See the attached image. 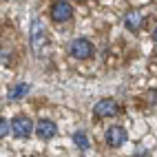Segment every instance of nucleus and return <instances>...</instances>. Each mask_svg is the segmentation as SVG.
<instances>
[{
  "label": "nucleus",
  "instance_id": "9",
  "mask_svg": "<svg viewBox=\"0 0 157 157\" xmlns=\"http://www.w3.org/2000/svg\"><path fill=\"white\" fill-rule=\"evenodd\" d=\"M140 27H142V13H140V11H131V13L126 16V29L137 31Z\"/></svg>",
  "mask_w": 157,
  "mask_h": 157
},
{
  "label": "nucleus",
  "instance_id": "1",
  "mask_svg": "<svg viewBox=\"0 0 157 157\" xmlns=\"http://www.w3.org/2000/svg\"><path fill=\"white\" fill-rule=\"evenodd\" d=\"M11 131H13L16 137H29L31 131H33V122L29 117H25V115H18L11 122Z\"/></svg>",
  "mask_w": 157,
  "mask_h": 157
},
{
  "label": "nucleus",
  "instance_id": "12",
  "mask_svg": "<svg viewBox=\"0 0 157 157\" xmlns=\"http://www.w3.org/2000/svg\"><path fill=\"white\" fill-rule=\"evenodd\" d=\"M155 40H157V29H155Z\"/></svg>",
  "mask_w": 157,
  "mask_h": 157
},
{
  "label": "nucleus",
  "instance_id": "2",
  "mask_svg": "<svg viewBox=\"0 0 157 157\" xmlns=\"http://www.w3.org/2000/svg\"><path fill=\"white\" fill-rule=\"evenodd\" d=\"M91 53H93V47H91L89 40L78 38V40H73V42H71V56H73V58L86 60V58H91Z\"/></svg>",
  "mask_w": 157,
  "mask_h": 157
},
{
  "label": "nucleus",
  "instance_id": "7",
  "mask_svg": "<svg viewBox=\"0 0 157 157\" xmlns=\"http://www.w3.org/2000/svg\"><path fill=\"white\" fill-rule=\"evenodd\" d=\"M31 36H33V49H36V53H40V47L44 44V27H42V22H40V20H33Z\"/></svg>",
  "mask_w": 157,
  "mask_h": 157
},
{
  "label": "nucleus",
  "instance_id": "5",
  "mask_svg": "<svg viewBox=\"0 0 157 157\" xmlns=\"http://www.w3.org/2000/svg\"><path fill=\"white\" fill-rule=\"evenodd\" d=\"M106 142H109V146L117 148V146H122L124 142H126V131H124L122 126H111L106 131Z\"/></svg>",
  "mask_w": 157,
  "mask_h": 157
},
{
  "label": "nucleus",
  "instance_id": "6",
  "mask_svg": "<svg viewBox=\"0 0 157 157\" xmlns=\"http://www.w3.org/2000/svg\"><path fill=\"white\" fill-rule=\"evenodd\" d=\"M36 133H38V137L40 140H51V137H56V133H58V126L51 120H40L38 122V126H36Z\"/></svg>",
  "mask_w": 157,
  "mask_h": 157
},
{
  "label": "nucleus",
  "instance_id": "8",
  "mask_svg": "<svg viewBox=\"0 0 157 157\" xmlns=\"http://www.w3.org/2000/svg\"><path fill=\"white\" fill-rule=\"evenodd\" d=\"M29 84H27V82H18V84L16 86H11V89H9V100H18V98H22V95H27V93H29Z\"/></svg>",
  "mask_w": 157,
  "mask_h": 157
},
{
  "label": "nucleus",
  "instance_id": "10",
  "mask_svg": "<svg viewBox=\"0 0 157 157\" xmlns=\"http://www.w3.org/2000/svg\"><path fill=\"white\" fill-rule=\"evenodd\" d=\"M73 142L78 144V148H80V151H86V148H89V140H86V135L82 133V131H78L75 135H73Z\"/></svg>",
  "mask_w": 157,
  "mask_h": 157
},
{
  "label": "nucleus",
  "instance_id": "11",
  "mask_svg": "<svg viewBox=\"0 0 157 157\" xmlns=\"http://www.w3.org/2000/svg\"><path fill=\"white\" fill-rule=\"evenodd\" d=\"M7 133H9V124L5 117H0V137H7Z\"/></svg>",
  "mask_w": 157,
  "mask_h": 157
},
{
  "label": "nucleus",
  "instance_id": "4",
  "mask_svg": "<svg viewBox=\"0 0 157 157\" xmlns=\"http://www.w3.org/2000/svg\"><path fill=\"white\" fill-rule=\"evenodd\" d=\"M115 111H117V104L113 100H102L93 106V115H95V117H113Z\"/></svg>",
  "mask_w": 157,
  "mask_h": 157
},
{
  "label": "nucleus",
  "instance_id": "3",
  "mask_svg": "<svg viewBox=\"0 0 157 157\" xmlns=\"http://www.w3.org/2000/svg\"><path fill=\"white\" fill-rule=\"evenodd\" d=\"M71 16H73V9H71V5L69 2H56L53 7H51V18L56 20V22H67V20H71Z\"/></svg>",
  "mask_w": 157,
  "mask_h": 157
}]
</instances>
